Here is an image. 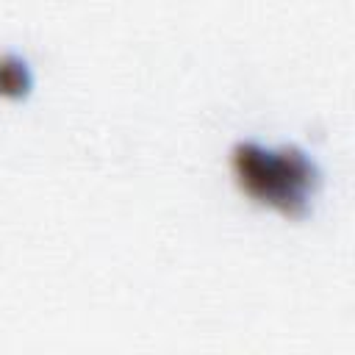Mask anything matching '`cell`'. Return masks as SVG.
Masks as SVG:
<instances>
[{"label":"cell","mask_w":355,"mask_h":355,"mask_svg":"<svg viewBox=\"0 0 355 355\" xmlns=\"http://www.w3.org/2000/svg\"><path fill=\"white\" fill-rule=\"evenodd\" d=\"M230 169L239 189L286 216H305L322 183L316 161L294 147H263L258 141H236L230 147Z\"/></svg>","instance_id":"obj_1"},{"label":"cell","mask_w":355,"mask_h":355,"mask_svg":"<svg viewBox=\"0 0 355 355\" xmlns=\"http://www.w3.org/2000/svg\"><path fill=\"white\" fill-rule=\"evenodd\" d=\"M31 86V75H28V64L14 58V55H6L0 58V94H11V97H19L25 94Z\"/></svg>","instance_id":"obj_2"}]
</instances>
